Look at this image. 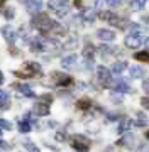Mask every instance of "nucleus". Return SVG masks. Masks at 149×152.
Returning <instances> with one entry per match:
<instances>
[{"label": "nucleus", "instance_id": "4", "mask_svg": "<svg viewBox=\"0 0 149 152\" xmlns=\"http://www.w3.org/2000/svg\"><path fill=\"white\" fill-rule=\"evenodd\" d=\"M39 73H41L39 63H26L24 71H15V76H19V78H31V76L39 75Z\"/></svg>", "mask_w": 149, "mask_h": 152}, {"label": "nucleus", "instance_id": "19", "mask_svg": "<svg viewBox=\"0 0 149 152\" xmlns=\"http://www.w3.org/2000/svg\"><path fill=\"white\" fill-rule=\"evenodd\" d=\"M100 54L102 56H112V54H120V51H115L119 48H110V46H100Z\"/></svg>", "mask_w": 149, "mask_h": 152}, {"label": "nucleus", "instance_id": "35", "mask_svg": "<svg viewBox=\"0 0 149 152\" xmlns=\"http://www.w3.org/2000/svg\"><path fill=\"white\" fill-rule=\"evenodd\" d=\"M137 152H149V145L148 144H141L137 147Z\"/></svg>", "mask_w": 149, "mask_h": 152}, {"label": "nucleus", "instance_id": "34", "mask_svg": "<svg viewBox=\"0 0 149 152\" xmlns=\"http://www.w3.org/2000/svg\"><path fill=\"white\" fill-rule=\"evenodd\" d=\"M141 105H142L146 110H149V96H144V98H141Z\"/></svg>", "mask_w": 149, "mask_h": 152}, {"label": "nucleus", "instance_id": "1", "mask_svg": "<svg viewBox=\"0 0 149 152\" xmlns=\"http://www.w3.org/2000/svg\"><path fill=\"white\" fill-rule=\"evenodd\" d=\"M144 36H146V29L141 27L139 24H132L131 26V32L126 37V46L131 49H137L141 48V44L144 42Z\"/></svg>", "mask_w": 149, "mask_h": 152}, {"label": "nucleus", "instance_id": "36", "mask_svg": "<svg viewBox=\"0 0 149 152\" xmlns=\"http://www.w3.org/2000/svg\"><path fill=\"white\" fill-rule=\"evenodd\" d=\"M142 90L149 95V78H146V80H144V83H142Z\"/></svg>", "mask_w": 149, "mask_h": 152}, {"label": "nucleus", "instance_id": "14", "mask_svg": "<svg viewBox=\"0 0 149 152\" xmlns=\"http://www.w3.org/2000/svg\"><path fill=\"white\" fill-rule=\"evenodd\" d=\"M136 142H137V139L132 135V134H127L124 139H120V140L117 142L119 145H127V147H136Z\"/></svg>", "mask_w": 149, "mask_h": 152}, {"label": "nucleus", "instance_id": "20", "mask_svg": "<svg viewBox=\"0 0 149 152\" xmlns=\"http://www.w3.org/2000/svg\"><path fill=\"white\" fill-rule=\"evenodd\" d=\"M129 127H131V120L120 118V124H119V127H117V132H119V134H124V132L129 130Z\"/></svg>", "mask_w": 149, "mask_h": 152}, {"label": "nucleus", "instance_id": "39", "mask_svg": "<svg viewBox=\"0 0 149 152\" xmlns=\"http://www.w3.org/2000/svg\"><path fill=\"white\" fill-rule=\"evenodd\" d=\"M56 139H58V140H63V139H65V134L58 132V134H56Z\"/></svg>", "mask_w": 149, "mask_h": 152}, {"label": "nucleus", "instance_id": "16", "mask_svg": "<svg viewBox=\"0 0 149 152\" xmlns=\"http://www.w3.org/2000/svg\"><path fill=\"white\" fill-rule=\"evenodd\" d=\"M129 75H131V78L137 80V78H142V76L146 75V71H144V68H141V66H132V68L129 69Z\"/></svg>", "mask_w": 149, "mask_h": 152}, {"label": "nucleus", "instance_id": "37", "mask_svg": "<svg viewBox=\"0 0 149 152\" xmlns=\"http://www.w3.org/2000/svg\"><path fill=\"white\" fill-rule=\"evenodd\" d=\"M85 68L87 69H92L93 68V59H85Z\"/></svg>", "mask_w": 149, "mask_h": 152}, {"label": "nucleus", "instance_id": "9", "mask_svg": "<svg viewBox=\"0 0 149 152\" xmlns=\"http://www.w3.org/2000/svg\"><path fill=\"white\" fill-rule=\"evenodd\" d=\"M97 37L100 41H103V42H110V41L115 39V32L110 31V29H98L97 31Z\"/></svg>", "mask_w": 149, "mask_h": 152}, {"label": "nucleus", "instance_id": "28", "mask_svg": "<svg viewBox=\"0 0 149 152\" xmlns=\"http://www.w3.org/2000/svg\"><path fill=\"white\" fill-rule=\"evenodd\" d=\"M24 147H26L29 152H39L37 145H36L34 142H31V140H26V142H24Z\"/></svg>", "mask_w": 149, "mask_h": 152}, {"label": "nucleus", "instance_id": "3", "mask_svg": "<svg viewBox=\"0 0 149 152\" xmlns=\"http://www.w3.org/2000/svg\"><path fill=\"white\" fill-rule=\"evenodd\" d=\"M51 95H43V96L39 98V102L36 103L34 107V113L39 115V117H46V115H49V105H51Z\"/></svg>", "mask_w": 149, "mask_h": 152}, {"label": "nucleus", "instance_id": "38", "mask_svg": "<svg viewBox=\"0 0 149 152\" xmlns=\"http://www.w3.org/2000/svg\"><path fill=\"white\" fill-rule=\"evenodd\" d=\"M103 7V0H97L95 2V9H102Z\"/></svg>", "mask_w": 149, "mask_h": 152}, {"label": "nucleus", "instance_id": "13", "mask_svg": "<svg viewBox=\"0 0 149 152\" xmlns=\"http://www.w3.org/2000/svg\"><path fill=\"white\" fill-rule=\"evenodd\" d=\"M31 130H32V125H31L29 113H27V115H26V118L19 122V132H22V134H27V132H31Z\"/></svg>", "mask_w": 149, "mask_h": 152}, {"label": "nucleus", "instance_id": "31", "mask_svg": "<svg viewBox=\"0 0 149 152\" xmlns=\"http://www.w3.org/2000/svg\"><path fill=\"white\" fill-rule=\"evenodd\" d=\"M70 12V7H63V9H59V10H56V15L58 17H65Z\"/></svg>", "mask_w": 149, "mask_h": 152}, {"label": "nucleus", "instance_id": "18", "mask_svg": "<svg viewBox=\"0 0 149 152\" xmlns=\"http://www.w3.org/2000/svg\"><path fill=\"white\" fill-rule=\"evenodd\" d=\"M127 69V63H124V61H117V63H114L112 64V73L114 75H120V73H124V71Z\"/></svg>", "mask_w": 149, "mask_h": 152}, {"label": "nucleus", "instance_id": "12", "mask_svg": "<svg viewBox=\"0 0 149 152\" xmlns=\"http://www.w3.org/2000/svg\"><path fill=\"white\" fill-rule=\"evenodd\" d=\"M48 7H49L51 10H59V9H63V7H70L68 5V0H49L48 2Z\"/></svg>", "mask_w": 149, "mask_h": 152}, {"label": "nucleus", "instance_id": "26", "mask_svg": "<svg viewBox=\"0 0 149 152\" xmlns=\"http://www.w3.org/2000/svg\"><path fill=\"white\" fill-rule=\"evenodd\" d=\"M144 5H146V0H132L131 2V9L132 10H141V9H144Z\"/></svg>", "mask_w": 149, "mask_h": 152}, {"label": "nucleus", "instance_id": "24", "mask_svg": "<svg viewBox=\"0 0 149 152\" xmlns=\"http://www.w3.org/2000/svg\"><path fill=\"white\" fill-rule=\"evenodd\" d=\"M95 54V48L92 46V44H88V46H85V49H83V56H85V59H92Z\"/></svg>", "mask_w": 149, "mask_h": 152}, {"label": "nucleus", "instance_id": "2", "mask_svg": "<svg viewBox=\"0 0 149 152\" xmlns=\"http://www.w3.org/2000/svg\"><path fill=\"white\" fill-rule=\"evenodd\" d=\"M31 26H32L34 29H37L41 34H48V32H53V29H54L56 22L51 20V19L46 15V14H39V15H34V17H32Z\"/></svg>", "mask_w": 149, "mask_h": 152}, {"label": "nucleus", "instance_id": "23", "mask_svg": "<svg viewBox=\"0 0 149 152\" xmlns=\"http://www.w3.org/2000/svg\"><path fill=\"white\" fill-rule=\"evenodd\" d=\"M134 58L141 63H149V51H141V53H136Z\"/></svg>", "mask_w": 149, "mask_h": 152}, {"label": "nucleus", "instance_id": "43", "mask_svg": "<svg viewBox=\"0 0 149 152\" xmlns=\"http://www.w3.org/2000/svg\"><path fill=\"white\" fill-rule=\"evenodd\" d=\"M4 4H5V0H0V7L4 5Z\"/></svg>", "mask_w": 149, "mask_h": 152}, {"label": "nucleus", "instance_id": "5", "mask_svg": "<svg viewBox=\"0 0 149 152\" xmlns=\"http://www.w3.org/2000/svg\"><path fill=\"white\" fill-rule=\"evenodd\" d=\"M97 75H98V80L103 86H112V71L105 66H98L97 68Z\"/></svg>", "mask_w": 149, "mask_h": 152}, {"label": "nucleus", "instance_id": "44", "mask_svg": "<svg viewBox=\"0 0 149 152\" xmlns=\"http://www.w3.org/2000/svg\"><path fill=\"white\" fill-rule=\"evenodd\" d=\"M146 137H148V139H149V130H148V132H146Z\"/></svg>", "mask_w": 149, "mask_h": 152}, {"label": "nucleus", "instance_id": "27", "mask_svg": "<svg viewBox=\"0 0 149 152\" xmlns=\"http://www.w3.org/2000/svg\"><path fill=\"white\" fill-rule=\"evenodd\" d=\"M136 125H139V127H146V125H148V118H146V115L141 113V112L137 113V118H136Z\"/></svg>", "mask_w": 149, "mask_h": 152}, {"label": "nucleus", "instance_id": "45", "mask_svg": "<svg viewBox=\"0 0 149 152\" xmlns=\"http://www.w3.org/2000/svg\"><path fill=\"white\" fill-rule=\"evenodd\" d=\"M0 135H2V130H0Z\"/></svg>", "mask_w": 149, "mask_h": 152}, {"label": "nucleus", "instance_id": "42", "mask_svg": "<svg viewBox=\"0 0 149 152\" xmlns=\"http://www.w3.org/2000/svg\"><path fill=\"white\" fill-rule=\"evenodd\" d=\"M0 83H4V75L0 73Z\"/></svg>", "mask_w": 149, "mask_h": 152}, {"label": "nucleus", "instance_id": "11", "mask_svg": "<svg viewBox=\"0 0 149 152\" xmlns=\"http://www.w3.org/2000/svg\"><path fill=\"white\" fill-rule=\"evenodd\" d=\"M56 76V81H58V85L59 86H68V85H71L73 83V78L68 75H61V73H54Z\"/></svg>", "mask_w": 149, "mask_h": 152}, {"label": "nucleus", "instance_id": "8", "mask_svg": "<svg viewBox=\"0 0 149 152\" xmlns=\"http://www.w3.org/2000/svg\"><path fill=\"white\" fill-rule=\"evenodd\" d=\"M2 36H4V39H5L7 42L12 44L17 39V31L12 27V26H4V27H2Z\"/></svg>", "mask_w": 149, "mask_h": 152}, {"label": "nucleus", "instance_id": "29", "mask_svg": "<svg viewBox=\"0 0 149 152\" xmlns=\"http://www.w3.org/2000/svg\"><path fill=\"white\" fill-rule=\"evenodd\" d=\"M9 98H10V93L5 90H0V103H9Z\"/></svg>", "mask_w": 149, "mask_h": 152}, {"label": "nucleus", "instance_id": "41", "mask_svg": "<svg viewBox=\"0 0 149 152\" xmlns=\"http://www.w3.org/2000/svg\"><path fill=\"white\" fill-rule=\"evenodd\" d=\"M146 48H148V51H149V37L146 39Z\"/></svg>", "mask_w": 149, "mask_h": 152}, {"label": "nucleus", "instance_id": "22", "mask_svg": "<svg viewBox=\"0 0 149 152\" xmlns=\"http://www.w3.org/2000/svg\"><path fill=\"white\" fill-rule=\"evenodd\" d=\"M19 91L22 93L24 96H27V98L34 96V91L31 90V86H27V85H19Z\"/></svg>", "mask_w": 149, "mask_h": 152}, {"label": "nucleus", "instance_id": "17", "mask_svg": "<svg viewBox=\"0 0 149 152\" xmlns=\"http://www.w3.org/2000/svg\"><path fill=\"white\" fill-rule=\"evenodd\" d=\"M114 90H115L117 93H129L131 91V86H129L126 81L119 80V81H115V85H114Z\"/></svg>", "mask_w": 149, "mask_h": 152}, {"label": "nucleus", "instance_id": "30", "mask_svg": "<svg viewBox=\"0 0 149 152\" xmlns=\"http://www.w3.org/2000/svg\"><path fill=\"white\" fill-rule=\"evenodd\" d=\"M0 130H12V125H10V122H7V120H2L0 118Z\"/></svg>", "mask_w": 149, "mask_h": 152}, {"label": "nucleus", "instance_id": "32", "mask_svg": "<svg viewBox=\"0 0 149 152\" xmlns=\"http://www.w3.org/2000/svg\"><path fill=\"white\" fill-rule=\"evenodd\" d=\"M105 4L109 7H119L122 4V0H105Z\"/></svg>", "mask_w": 149, "mask_h": 152}, {"label": "nucleus", "instance_id": "33", "mask_svg": "<svg viewBox=\"0 0 149 152\" xmlns=\"http://www.w3.org/2000/svg\"><path fill=\"white\" fill-rule=\"evenodd\" d=\"M4 15H5L7 19H12V17H14V9H12V7H7L5 10H4Z\"/></svg>", "mask_w": 149, "mask_h": 152}, {"label": "nucleus", "instance_id": "15", "mask_svg": "<svg viewBox=\"0 0 149 152\" xmlns=\"http://www.w3.org/2000/svg\"><path fill=\"white\" fill-rule=\"evenodd\" d=\"M97 17H98V15L95 14L93 9H87V10H83V14H81V19H83L85 22H88V24H92V22H93Z\"/></svg>", "mask_w": 149, "mask_h": 152}, {"label": "nucleus", "instance_id": "40", "mask_svg": "<svg viewBox=\"0 0 149 152\" xmlns=\"http://www.w3.org/2000/svg\"><path fill=\"white\" fill-rule=\"evenodd\" d=\"M75 5H76V7H81V0H75Z\"/></svg>", "mask_w": 149, "mask_h": 152}, {"label": "nucleus", "instance_id": "7", "mask_svg": "<svg viewBox=\"0 0 149 152\" xmlns=\"http://www.w3.org/2000/svg\"><path fill=\"white\" fill-rule=\"evenodd\" d=\"M26 7H27L29 14H32V15H39V14H43L41 10L44 9V4H43L41 0H31V2L26 4Z\"/></svg>", "mask_w": 149, "mask_h": 152}, {"label": "nucleus", "instance_id": "6", "mask_svg": "<svg viewBox=\"0 0 149 152\" xmlns=\"http://www.w3.org/2000/svg\"><path fill=\"white\" fill-rule=\"evenodd\" d=\"M71 147L76 149L78 152H87L88 151V140L83 139V137H80V135H75L71 139Z\"/></svg>", "mask_w": 149, "mask_h": 152}, {"label": "nucleus", "instance_id": "21", "mask_svg": "<svg viewBox=\"0 0 149 152\" xmlns=\"http://www.w3.org/2000/svg\"><path fill=\"white\" fill-rule=\"evenodd\" d=\"M98 17H100V19H102V20H107V22H112V20H114V19H115V14H112V12L110 10H103V12H100V14H98Z\"/></svg>", "mask_w": 149, "mask_h": 152}, {"label": "nucleus", "instance_id": "10", "mask_svg": "<svg viewBox=\"0 0 149 152\" xmlns=\"http://www.w3.org/2000/svg\"><path fill=\"white\" fill-rule=\"evenodd\" d=\"M75 64H76V54H68L61 59V66H63L65 69H71Z\"/></svg>", "mask_w": 149, "mask_h": 152}, {"label": "nucleus", "instance_id": "25", "mask_svg": "<svg viewBox=\"0 0 149 152\" xmlns=\"http://www.w3.org/2000/svg\"><path fill=\"white\" fill-rule=\"evenodd\" d=\"M76 107H78L80 110H88L90 107H92V102H90L88 98H81V100H78Z\"/></svg>", "mask_w": 149, "mask_h": 152}]
</instances>
